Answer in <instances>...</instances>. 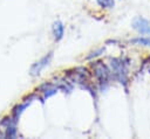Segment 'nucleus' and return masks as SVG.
<instances>
[{
    "instance_id": "39448f33",
    "label": "nucleus",
    "mask_w": 150,
    "mask_h": 139,
    "mask_svg": "<svg viewBox=\"0 0 150 139\" xmlns=\"http://www.w3.org/2000/svg\"><path fill=\"white\" fill-rule=\"evenodd\" d=\"M52 58H53V51H49V53H47L45 56H42L40 60H38L36 62H34V63L32 64L30 69H29V75L33 76V77L39 76V75L41 74V71H42L46 67L49 65Z\"/></svg>"
},
{
    "instance_id": "9d476101",
    "label": "nucleus",
    "mask_w": 150,
    "mask_h": 139,
    "mask_svg": "<svg viewBox=\"0 0 150 139\" xmlns=\"http://www.w3.org/2000/svg\"><path fill=\"white\" fill-rule=\"evenodd\" d=\"M131 43L137 44V46H144V47H150V37L148 36H139V37H135L130 40Z\"/></svg>"
},
{
    "instance_id": "7ed1b4c3",
    "label": "nucleus",
    "mask_w": 150,
    "mask_h": 139,
    "mask_svg": "<svg viewBox=\"0 0 150 139\" xmlns=\"http://www.w3.org/2000/svg\"><path fill=\"white\" fill-rule=\"evenodd\" d=\"M131 27L138 34L150 37V20L144 16H135L131 21Z\"/></svg>"
},
{
    "instance_id": "f8f14e48",
    "label": "nucleus",
    "mask_w": 150,
    "mask_h": 139,
    "mask_svg": "<svg viewBox=\"0 0 150 139\" xmlns=\"http://www.w3.org/2000/svg\"><path fill=\"white\" fill-rule=\"evenodd\" d=\"M103 51H104V48H98V49H96L95 51H91V53L87 56V60H91V58H94V57H97V56H100L101 54H103Z\"/></svg>"
},
{
    "instance_id": "423d86ee",
    "label": "nucleus",
    "mask_w": 150,
    "mask_h": 139,
    "mask_svg": "<svg viewBox=\"0 0 150 139\" xmlns=\"http://www.w3.org/2000/svg\"><path fill=\"white\" fill-rule=\"evenodd\" d=\"M57 90H59V88L56 86V84H54L52 82H45V83H42L41 85H39L36 88V92H40L41 93V98L40 99L42 102L45 99L54 96L57 92Z\"/></svg>"
},
{
    "instance_id": "f257e3e1",
    "label": "nucleus",
    "mask_w": 150,
    "mask_h": 139,
    "mask_svg": "<svg viewBox=\"0 0 150 139\" xmlns=\"http://www.w3.org/2000/svg\"><path fill=\"white\" fill-rule=\"evenodd\" d=\"M91 69H93V75L95 76V78L97 79L98 84L101 86L103 85H108L110 77H111V71L110 68H108L102 61H93L90 63Z\"/></svg>"
},
{
    "instance_id": "6e6552de",
    "label": "nucleus",
    "mask_w": 150,
    "mask_h": 139,
    "mask_svg": "<svg viewBox=\"0 0 150 139\" xmlns=\"http://www.w3.org/2000/svg\"><path fill=\"white\" fill-rule=\"evenodd\" d=\"M52 33L55 41H61L64 35V25L60 20L54 21L52 25Z\"/></svg>"
},
{
    "instance_id": "0eeeda50",
    "label": "nucleus",
    "mask_w": 150,
    "mask_h": 139,
    "mask_svg": "<svg viewBox=\"0 0 150 139\" xmlns=\"http://www.w3.org/2000/svg\"><path fill=\"white\" fill-rule=\"evenodd\" d=\"M34 99H35V95H29L27 98L23 99V102L16 104V105L13 107V110H12V117L15 118L16 120H19V118H20V116L22 114V112L25 111V109L28 107V106L32 104V102H33Z\"/></svg>"
},
{
    "instance_id": "1a4fd4ad",
    "label": "nucleus",
    "mask_w": 150,
    "mask_h": 139,
    "mask_svg": "<svg viewBox=\"0 0 150 139\" xmlns=\"http://www.w3.org/2000/svg\"><path fill=\"white\" fill-rule=\"evenodd\" d=\"M4 135H5V138H16V135H18L16 123H13L9 126H7L6 130L4 131Z\"/></svg>"
},
{
    "instance_id": "20e7f679",
    "label": "nucleus",
    "mask_w": 150,
    "mask_h": 139,
    "mask_svg": "<svg viewBox=\"0 0 150 139\" xmlns=\"http://www.w3.org/2000/svg\"><path fill=\"white\" fill-rule=\"evenodd\" d=\"M67 75L69 77V81L73 82V83H77V84H84L89 81V71L82 67L80 68H75V69H71V70H68L67 71Z\"/></svg>"
},
{
    "instance_id": "9b49d317",
    "label": "nucleus",
    "mask_w": 150,
    "mask_h": 139,
    "mask_svg": "<svg viewBox=\"0 0 150 139\" xmlns=\"http://www.w3.org/2000/svg\"><path fill=\"white\" fill-rule=\"evenodd\" d=\"M96 2L103 8H112L115 6V0H96Z\"/></svg>"
},
{
    "instance_id": "f03ea898",
    "label": "nucleus",
    "mask_w": 150,
    "mask_h": 139,
    "mask_svg": "<svg viewBox=\"0 0 150 139\" xmlns=\"http://www.w3.org/2000/svg\"><path fill=\"white\" fill-rule=\"evenodd\" d=\"M110 71L111 77L117 79L121 84H127L128 81V69L127 63L122 58H111L110 60Z\"/></svg>"
}]
</instances>
